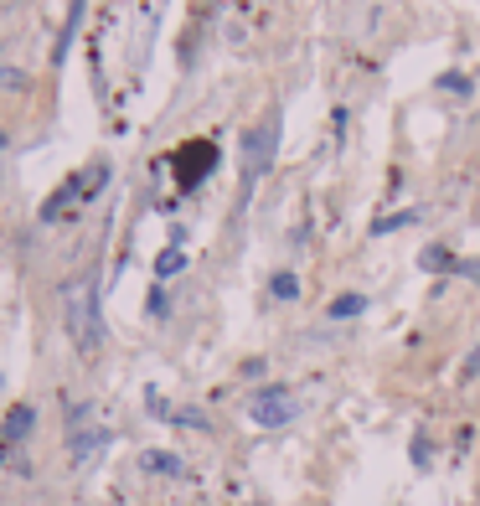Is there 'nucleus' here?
Instances as JSON below:
<instances>
[{"instance_id":"nucleus-1","label":"nucleus","mask_w":480,"mask_h":506,"mask_svg":"<svg viewBox=\"0 0 480 506\" xmlns=\"http://www.w3.org/2000/svg\"><path fill=\"white\" fill-rule=\"evenodd\" d=\"M67 336L78 346V357H99L104 346V316H99V279L83 275L67 284Z\"/></svg>"},{"instance_id":"nucleus-2","label":"nucleus","mask_w":480,"mask_h":506,"mask_svg":"<svg viewBox=\"0 0 480 506\" xmlns=\"http://www.w3.org/2000/svg\"><path fill=\"white\" fill-rule=\"evenodd\" d=\"M104 181H109V166H104V161H93L88 170L67 176L63 187H57V191H52V196L42 202V222H57L67 207H78V202H88V196H99V187H104Z\"/></svg>"},{"instance_id":"nucleus-3","label":"nucleus","mask_w":480,"mask_h":506,"mask_svg":"<svg viewBox=\"0 0 480 506\" xmlns=\"http://www.w3.org/2000/svg\"><path fill=\"white\" fill-rule=\"evenodd\" d=\"M170 170H176V187L181 191L202 187L212 170H217V145H212V140H187V145H176Z\"/></svg>"},{"instance_id":"nucleus-4","label":"nucleus","mask_w":480,"mask_h":506,"mask_svg":"<svg viewBox=\"0 0 480 506\" xmlns=\"http://www.w3.org/2000/svg\"><path fill=\"white\" fill-rule=\"evenodd\" d=\"M274 145H279V114H269L258 129H249V140H243V196L249 187L274 166Z\"/></svg>"},{"instance_id":"nucleus-5","label":"nucleus","mask_w":480,"mask_h":506,"mask_svg":"<svg viewBox=\"0 0 480 506\" xmlns=\"http://www.w3.org/2000/svg\"><path fill=\"white\" fill-rule=\"evenodd\" d=\"M249 419L258 423V429H284V423L300 419V398H294L290 388H264V393H253Z\"/></svg>"},{"instance_id":"nucleus-6","label":"nucleus","mask_w":480,"mask_h":506,"mask_svg":"<svg viewBox=\"0 0 480 506\" xmlns=\"http://www.w3.org/2000/svg\"><path fill=\"white\" fill-rule=\"evenodd\" d=\"M104 444H109V429H99L88 408H73L67 414V455H73V465H88Z\"/></svg>"},{"instance_id":"nucleus-7","label":"nucleus","mask_w":480,"mask_h":506,"mask_svg":"<svg viewBox=\"0 0 480 506\" xmlns=\"http://www.w3.org/2000/svg\"><path fill=\"white\" fill-rule=\"evenodd\" d=\"M31 429H37V408H31V403H16V408L5 414V423H0V440H5V444H22Z\"/></svg>"},{"instance_id":"nucleus-8","label":"nucleus","mask_w":480,"mask_h":506,"mask_svg":"<svg viewBox=\"0 0 480 506\" xmlns=\"http://www.w3.org/2000/svg\"><path fill=\"white\" fill-rule=\"evenodd\" d=\"M140 470H145V475H187L181 455H170V449H145V455H140Z\"/></svg>"},{"instance_id":"nucleus-9","label":"nucleus","mask_w":480,"mask_h":506,"mask_svg":"<svg viewBox=\"0 0 480 506\" xmlns=\"http://www.w3.org/2000/svg\"><path fill=\"white\" fill-rule=\"evenodd\" d=\"M418 264H423V269H434V275H465V269H470V264H459L455 253L439 249V243H429V249L418 253Z\"/></svg>"},{"instance_id":"nucleus-10","label":"nucleus","mask_w":480,"mask_h":506,"mask_svg":"<svg viewBox=\"0 0 480 506\" xmlns=\"http://www.w3.org/2000/svg\"><path fill=\"white\" fill-rule=\"evenodd\" d=\"M414 222H423V207H403V212H388V217H377L372 232L382 238V232H403V228H414Z\"/></svg>"},{"instance_id":"nucleus-11","label":"nucleus","mask_w":480,"mask_h":506,"mask_svg":"<svg viewBox=\"0 0 480 506\" xmlns=\"http://www.w3.org/2000/svg\"><path fill=\"white\" fill-rule=\"evenodd\" d=\"M78 22H83V0H73V5H67V22H63V37H57V52H52V63H63V57H67V42H73Z\"/></svg>"},{"instance_id":"nucleus-12","label":"nucleus","mask_w":480,"mask_h":506,"mask_svg":"<svg viewBox=\"0 0 480 506\" xmlns=\"http://www.w3.org/2000/svg\"><path fill=\"white\" fill-rule=\"evenodd\" d=\"M367 310V295H336L331 300V320H356Z\"/></svg>"},{"instance_id":"nucleus-13","label":"nucleus","mask_w":480,"mask_h":506,"mask_svg":"<svg viewBox=\"0 0 480 506\" xmlns=\"http://www.w3.org/2000/svg\"><path fill=\"white\" fill-rule=\"evenodd\" d=\"M269 295L274 300H300V279H294L290 269H279V275L269 279Z\"/></svg>"},{"instance_id":"nucleus-14","label":"nucleus","mask_w":480,"mask_h":506,"mask_svg":"<svg viewBox=\"0 0 480 506\" xmlns=\"http://www.w3.org/2000/svg\"><path fill=\"white\" fill-rule=\"evenodd\" d=\"M181 269H187V253L181 249H166L155 258V279H170V275H181Z\"/></svg>"},{"instance_id":"nucleus-15","label":"nucleus","mask_w":480,"mask_h":506,"mask_svg":"<svg viewBox=\"0 0 480 506\" xmlns=\"http://www.w3.org/2000/svg\"><path fill=\"white\" fill-rule=\"evenodd\" d=\"M439 93H455V99H470L476 83L465 78V73H439Z\"/></svg>"},{"instance_id":"nucleus-16","label":"nucleus","mask_w":480,"mask_h":506,"mask_svg":"<svg viewBox=\"0 0 480 506\" xmlns=\"http://www.w3.org/2000/svg\"><path fill=\"white\" fill-rule=\"evenodd\" d=\"M408 455H414V465H418V470H429V460H434V444H429V434H414Z\"/></svg>"},{"instance_id":"nucleus-17","label":"nucleus","mask_w":480,"mask_h":506,"mask_svg":"<svg viewBox=\"0 0 480 506\" xmlns=\"http://www.w3.org/2000/svg\"><path fill=\"white\" fill-rule=\"evenodd\" d=\"M170 423H187V429H207V414H196V408H176Z\"/></svg>"},{"instance_id":"nucleus-18","label":"nucleus","mask_w":480,"mask_h":506,"mask_svg":"<svg viewBox=\"0 0 480 506\" xmlns=\"http://www.w3.org/2000/svg\"><path fill=\"white\" fill-rule=\"evenodd\" d=\"M476 378H480V346L465 357V367H459V382H476Z\"/></svg>"},{"instance_id":"nucleus-19","label":"nucleus","mask_w":480,"mask_h":506,"mask_svg":"<svg viewBox=\"0 0 480 506\" xmlns=\"http://www.w3.org/2000/svg\"><path fill=\"white\" fill-rule=\"evenodd\" d=\"M0 155H5V135H0Z\"/></svg>"}]
</instances>
